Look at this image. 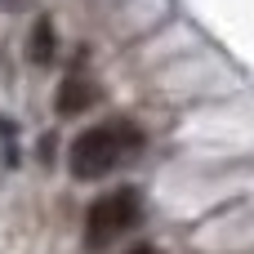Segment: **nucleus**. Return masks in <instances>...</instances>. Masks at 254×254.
<instances>
[{"mask_svg":"<svg viewBox=\"0 0 254 254\" xmlns=\"http://www.w3.org/2000/svg\"><path fill=\"white\" fill-rule=\"evenodd\" d=\"M138 147H143V134H138L134 125H125V121H107V125L85 129V134L71 143L67 165H71L76 179H103L107 170H116V165H121L125 156H134Z\"/></svg>","mask_w":254,"mask_h":254,"instance_id":"1","label":"nucleus"},{"mask_svg":"<svg viewBox=\"0 0 254 254\" xmlns=\"http://www.w3.org/2000/svg\"><path fill=\"white\" fill-rule=\"evenodd\" d=\"M54 49H58V40H54V22H49V18H36L31 40H27L31 63H36V67H49V63H54Z\"/></svg>","mask_w":254,"mask_h":254,"instance_id":"4","label":"nucleus"},{"mask_svg":"<svg viewBox=\"0 0 254 254\" xmlns=\"http://www.w3.org/2000/svg\"><path fill=\"white\" fill-rule=\"evenodd\" d=\"M138 219H143V205H138V192L134 188H116V192L98 196L89 205V214H85V250H107Z\"/></svg>","mask_w":254,"mask_h":254,"instance_id":"2","label":"nucleus"},{"mask_svg":"<svg viewBox=\"0 0 254 254\" xmlns=\"http://www.w3.org/2000/svg\"><path fill=\"white\" fill-rule=\"evenodd\" d=\"M129 254H156V250H152V246H134Z\"/></svg>","mask_w":254,"mask_h":254,"instance_id":"5","label":"nucleus"},{"mask_svg":"<svg viewBox=\"0 0 254 254\" xmlns=\"http://www.w3.org/2000/svg\"><path fill=\"white\" fill-rule=\"evenodd\" d=\"M94 103V85L80 76V71H71V76H63V85H58V98H54V107H58V116H80L85 107Z\"/></svg>","mask_w":254,"mask_h":254,"instance_id":"3","label":"nucleus"}]
</instances>
